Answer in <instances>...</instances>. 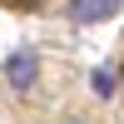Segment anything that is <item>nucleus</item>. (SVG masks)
<instances>
[{"label":"nucleus","mask_w":124,"mask_h":124,"mask_svg":"<svg viewBox=\"0 0 124 124\" xmlns=\"http://www.w3.org/2000/svg\"><path fill=\"white\" fill-rule=\"evenodd\" d=\"M124 0H70V20H79V25H94V20H109L119 15Z\"/></svg>","instance_id":"obj_1"},{"label":"nucleus","mask_w":124,"mask_h":124,"mask_svg":"<svg viewBox=\"0 0 124 124\" xmlns=\"http://www.w3.org/2000/svg\"><path fill=\"white\" fill-rule=\"evenodd\" d=\"M5 75H10V85H15V89H30V85H35V55L20 50V55L5 65Z\"/></svg>","instance_id":"obj_2"},{"label":"nucleus","mask_w":124,"mask_h":124,"mask_svg":"<svg viewBox=\"0 0 124 124\" xmlns=\"http://www.w3.org/2000/svg\"><path fill=\"white\" fill-rule=\"evenodd\" d=\"M89 85H94V94H114V70H94Z\"/></svg>","instance_id":"obj_3"}]
</instances>
